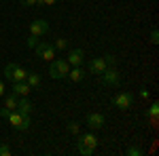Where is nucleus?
<instances>
[{"instance_id": "f03ea898", "label": "nucleus", "mask_w": 159, "mask_h": 156, "mask_svg": "<svg viewBox=\"0 0 159 156\" xmlns=\"http://www.w3.org/2000/svg\"><path fill=\"white\" fill-rule=\"evenodd\" d=\"M7 120L11 122V127H13V129H17V131H28V129H30V124H32L30 116H28V114H19L17 110L9 112Z\"/></svg>"}, {"instance_id": "a878e982", "label": "nucleus", "mask_w": 159, "mask_h": 156, "mask_svg": "<svg viewBox=\"0 0 159 156\" xmlns=\"http://www.w3.org/2000/svg\"><path fill=\"white\" fill-rule=\"evenodd\" d=\"M57 0H36V4H40V6H53Z\"/></svg>"}, {"instance_id": "4be33fe9", "label": "nucleus", "mask_w": 159, "mask_h": 156, "mask_svg": "<svg viewBox=\"0 0 159 156\" xmlns=\"http://www.w3.org/2000/svg\"><path fill=\"white\" fill-rule=\"evenodd\" d=\"M38 42H40V40H38V36H32V34L28 36V40H25V44H28V48H34V47L38 44Z\"/></svg>"}, {"instance_id": "bb28decb", "label": "nucleus", "mask_w": 159, "mask_h": 156, "mask_svg": "<svg viewBox=\"0 0 159 156\" xmlns=\"http://www.w3.org/2000/svg\"><path fill=\"white\" fill-rule=\"evenodd\" d=\"M21 6H36V0H19Z\"/></svg>"}, {"instance_id": "6ab92c4d", "label": "nucleus", "mask_w": 159, "mask_h": 156, "mask_svg": "<svg viewBox=\"0 0 159 156\" xmlns=\"http://www.w3.org/2000/svg\"><path fill=\"white\" fill-rule=\"evenodd\" d=\"M125 154H127V156H142V154H144V150L138 148V145H129V148L125 150Z\"/></svg>"}, {"instance_id": "c85d7f7f", "label": "nucleus", "mask_w": 159, "mask_h": 156, "mask_svg": "<svg viewBox=\"0 0 159 156\" xmlns=\"http://www.w3.org/2000/svg\"><path fill=\"white\" fill-rule=\"evenodd\" d=\"M148 95H151V93H148L147 89H140V97H142V99H147Z\"/></svg>"}, {"instance_id": "aec40b11", "label": "nucleus", "mask_w": 159, "mask_h": 156, "mask_svg": "<svg viewBox=\"0 0 159 156\" xmlns=\"http://www.w3.org/2000/svg\"><path fill=\"white\" fill-rule=\"evenodd\" d=\"M76 150H79V154H83V156H91L93 154V152H96V150H93V148H87V145H76Z\"/></svg>"}, {"instance_id": "9d476101", "label": "nucleus", "mask_w": 159, "mask_h": 156, "mask_svg": "<svg viewBox=\"0 0 159 156\" xmlns=\"http://www.w3.org/2000/svg\"><path fill=\"white\" fill-rule=\"evenodd\" d=\"M108 65H106V61H104V57H93V59L89 61V74H96V76H100V74L104 72Z\"/></svg>"}, {"instance_id": "0eeeda50", "label": "nucleus", "mask_w": 159, "mask_h": 156, "mask_svg": "<svg viewBox=\"0 0 159 156\" xmlns=\"http://www.w3.org/2000/svg\"><path fill=\"white\" fill-rule=\"evenodd\" d=\"M104 122H106V118L100 112H91V114H87V118H85V124L89 127V131H100L104 127Z\"/></svg>"}, {"instance_id": "a211bd4d", "label": "nucleus", "mask_w": 159, "mask_h": 156, "mask_svg": "<svg viewBox=\"0 0 159 156\" xmlns=\"http://www.w3.org/2000/svg\"><path fill=\"white\" fill-rule=\"evenodd\" d=\"M104 61H106L108 68H117V63H119L117 55H112V53H106V55H104Z\"/></svg>"}, {"instance_id": "393cba45", "label": "nucleus", "mask_w": 159, "mask_h": 156, "mask_svg": "<svg viewBox=\"0 0 159 156\" xmlns=\"http://www.w3.org/2000/svg\"><path fill=\"white\" fill-rule=\"evenodd\" d=\"M151 42H153V44H157V42H159V32H157V27H153V30H151Z\"/></svg>"}, {"instance_id": "ddd939ff", "label": "nucleus", "mask_w": 159, "mask_h": 156, "mask_svg": "<svg viewBox=\"0 0 159 156\" xmlns=\"http://www.w3.org/2000/svg\"><path fill=\"white\" fill-rule=\"evenodd\" d=\"M85 76H87V72L81 68V65H72V68H70V72H68V78H70L72 82H83V80H85Z\"/></svg>"}, {"instance_id": "412c9836", "label": "nucleus", "mask_w": 159, "mask_h": 156, "mask_svg": "<svg viewBox=\"0 0 159 156\" xmlns=\"http://www.w3.org/2000/svg\"><path fill=\"white\" fill-rule=\"evenodd\" d=\"M53 47L57 48V51H66V48H68V40H66V38H57Z\"/></svg>"}, {"instance_id": "f3484780", "label": "nucleus", "mask_w": 159, "mask_h": 156, "mask_svg": "<svg viewBox=\"0 0 159 156\" xmlns=\"http://www.w3.org/2000/svg\"><path fill=\"white\" fill-rule=\"evenodd\" d=\"M157 116H159V103H157V101H153L151 108H148V118H151L153 124H157Z\"/></svg>"}, {"instance_id": "2eb2a0df", "label": "nucleus", "mask_w": 159, "mask_h": 156, "mask_svg": "<svg viewBox=\"0 0 159 156\" xmlns=\"http://www.w3.org/2000/svg\"><path fill=\"white\" fill-rule=\"evenodd\" d=\"M25 82L30 84L32 89H38V86H40V74H38V72H28V76H25Z\"/></svg>"}, {"instance_id": "dca6fc26", "label": "nucleus", "mask_w": 159, "mask_h": 156, "mask_svg": "<svg viewBox=\"0 0 159 156\" xmlns=\"http://www.w3.org/2000/svg\"><path fill=\"white\" fill-rule=\"evenodd\" d=\"M17 99H19V97L15 95V93L7 95V97H4V108L11 110V112H13V110H17Z\"/></svg>"}, {"instance_id": "c756f323", "label": "nucleus", "mask_w": 159, "mask_h": 156, "mask_svg": "<svg viewBox=\"0 0 159 156\" xmlns=\"http://www.w3.org/2000/svg\"><path fill=\"white\" fill-rule=\"evenodd\" d=\"M9 112H11V110L2 108V110H0V116H2V118H7V116H9Z\"/></svg>"}, {"instance_id": "cd10ccee", "label": "nucleus", "mask_w": 159, "mask_h": 156, "mask_svg": "<svg viewBox=\"0 0 159 156\" xmlns=\"http://www.w3.org/2000/svg\"><path fill=\"white\" fill-rule=\"evenodd\" d=\"M4 93H7V86H4V82L0 80V97H4Z\"/></svg>"}, {"instance_id": "5701e85b", "label": "nucleus", "mask_w": 159, "mask_h": 156, "mask_svg": "<svg viewBox=\"0 0 159 156\" xmlns=\"http://www.w3.org/2000/svg\"><path fill=\"white\" fill-rule=\"evenodd\" d=\"M68 131L72 133V135H79V122H68Z\"/></svg>"}, {"instance_id": "7ed1b4c3", "label": "nucleus", "mask_w": 159, "mask_h": 156, "mask_svg": "<svg viewBox=\"0 0 159 156\" xmlns=\"http://www.w3.org/2000/svg\"><path fill=\"white\" fill-rule=\"evenodd\" d=\"M25 76H28V70H24L19 63H9L4 68V78L11 82H21V80H25Z\"/></svg>"}, {"instance_id": "f8f14e48", "label": "nucleus", "mask_w": 159, "mask_h": 156, "mask_svg": "<svg viewBox=\"0 0 159 156\" xmlns=\"http://www.w3.org/2000/svg\"><path fill=\"white\" fill-rule=\"evenodd\" d=\"M11 93H15L17 97H28L30 93H32V86L25 82V80H21V82H13V91Z\"/></svg>"}, {"instance_id": "20e7f679", "label": "nucleus", "mask_w": 159, "mask_h": 156, "mask_svg": "<svg viewBox=\"0 0 159 156\" xmlns=\"http://www.w3.org/2000/svg\"><path fill=\"white\" fill-rule=\"evenodd\" d=\"M34 51H36V57L43 59V61H53L55 59V47L49 44V42H45V40H40L36 47H34Z\"/></svg>"}, {"instance_id": "4468645a", "label": "nucleus", "mask_w": 159, "mask_h": 156, "mask_svg": "<svg viewBox=\"0 0 159 156\" xmlns=\"http://www.w3.org/2000/svg\"><path fill=\"white\" fill-rule=\"evenodd\" d=\"M32 110H34V106H32V101H30L28 97H19V99H17V112H19V114H28V116H30Z\"/></svg>"}, {"instance_id": "9b49d317", "label": "nucleus", "mask_w": 159, "mask_h": 156, "mask_svg": "<svg viewBox=\"0 0 159 156\" xmlns=\"http://www.w3.org/2000/svg\"><path fill=\"white\" fill-rule=\"evenodd\" d=\"M79 144L81 145H87V148H98V137H96V133L93 131H89V133H79Z\"/></svg>"}, {"instance_id": "f257e3e1", "label": "nucleus", "mask_w": 159, "mask_h": 156, "mask_svg": "<svg viewBox=\"0 0 159 156\" xmlns=\"http://www.w3.org/2000/svg\"><path fill=\"white\" fill-rule=\"evenodd\" d=\"M49 76L53 80H61V78H68V72H70V63L66 59H53L49 61Z\"/></svg>"}, {"instance_id": "39448f33", "label": "nucleus", "mask_w": 159, "mask_h": 156, "mask_svg": "<svg viewBox=\"0 0 159 156\" xmlns=\"http://www.w3.org/2000/svg\"><path fill=\"white\" fill-rule=\"evenodd\" d=\"M100 76H102V84L104 86H119L121 84V74H119L117 68H106Z\"/></svg>"}, {"instance_id": "b1692460", "label": "nucleus", "mask_w": 159, "mask_h": 156, "mask_svg": "<svg viewBox=\"0 0 159 156\" xmlns=\"http://www.w3.org/2000/svg\"><path fill=\"white\" fill-rule=\"evenodd\" d=\"M0 156H11V148L7 144H0Z\"/></svg>"}, {"instance_id": "1a4fd4ad", "label": "nucleus", "mask_w": 159, "mask_h": 156, "mask_svg": "<svg viewBox=\"0 0 159 156\" xmlns=\"http://www.w3.org/2000/svg\"><path fill=\"white\" fill-rule=\"evenodd\" d=\"M83 59H85L83 48H70V51H68V57H66V61L70 63V68H72V65H81V63H83Z\"/></svg>"}, {"instance_id": "6e6552de", "label": "nucleus", "mask_w": 159, "mask_h": 156, "mask_svg": "<svg viewBox=\"0 0 159 156\" xmlns=\"http://www.w3.org/2000/svg\"><path fill=\"white\" fill-rule=\"evenodd\" d=\"M49 32V21L47 19H34L32 23H30V34L32 36H45Z\"/></svg>"}, {"instance_id": "423d86ee", "label": "nucleus", "mask_w": 159, "mask_h": 156, "mask_svg": "<svg viewBox=\"0 0 159 156\" xmlns=\"http://www.w3.org/2000/svg\"><path fill=\"white\" fill-rule=\"evenodd\" d=\"M132 101H134V95L121 91V93H117V95L112 97V101H110V103H112V108H117V110H129Z\"/></svg>"}]
</instances>
